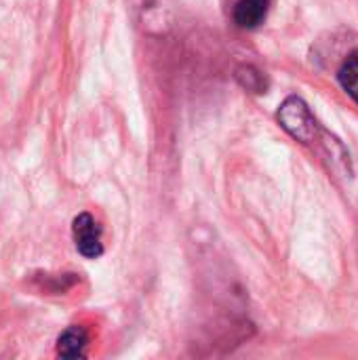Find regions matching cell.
<instances>
[{"label":"cell","mask_w":358,"mask_h":360,"mask_svg":"<svg viewBox=\"0 0 358 360\" xmlns=\"http://www.w3.org/2000/svg\"><path fill=\"white\" fill-rule=\"evenodd\" d=\"M279 120L283 129L302 143H312L319 135L317 118L312 116L310 108L300 97H287L279 110Z\"/></svg>","instance_id":"obj_1"},{"label":"cell","mask_w":358,"mask_h":360,"mask_svg":"<svg viewBox=\"0 0 358 360\" xmlns=\"http://www.w3.org/2000/svg\"><path fill=\"white\" fill-rule=\"evenodd\" d=\"M72 234H74V243L76 249L82 257L87 259H95L103 253V245H101V228L99 224L93 219L91 213H80L78 217H74L72 224Z\"/></svg>","instance_id":"obj_2"},{"label":"cell","mask_w":358,"mask_h":360,"mask_svg":"<svg viewBox=\"0 0 358 360\" xmlns=\"http://www.w3.org/2000/svg\"><path fill=\"white\" fill-rule=\"evenodd\" d=\"M89 333L84 327L72 325L57 340V354L63 359H82L87 354Z\"/></svg>","instance_id":"obj_3"},{"label":"cell","mask_w":358,"mask_h":360,"mask_svg":"<svg viewBox=\"0 0 358 360\" xmlns=\"http://www.w3.org/2000/svg\"><path fill=\"white\" fill-rule=\"evenodd\" d=\"M268 15V0H238L234 6V21L245 30H253L264 23Z\"/></svg>","instance_id":"obj_4"},{"label":"cell","mask_w":358,"mask_h":360,"mask_svg":"<svg viewBox=\"0 0 358 360\" xmlns=\"http://www.w3.org/2000/svg\"><path fill=\"white\" fill-rule=\"evenodd\" d=\"M340 82L344 91L358 103V51H354L340 70Z\"/></svg>","instance_id":"obj_5"},{"label":"cell","mask_w":358,"mask_h":360,"mask_svg":"<svg viewBox=\"0 0 358 360\" xmlns=\"http://www.w3.org/2000/svg\"><path fill=\"white\" fill-rule=\"evenodd\" d=\"M236 76H238V80H241L243 86H247V89H251V91H255V93H262V89H264V78H262L260 72H255L253 68H241Z\"/></svg>","instance_id":"obj_6"}]
</instances>
